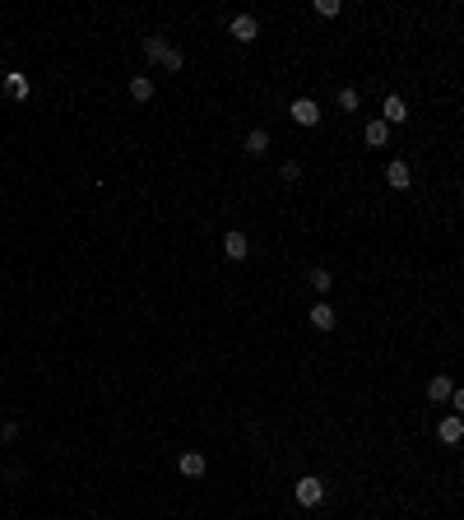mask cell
I'll use <instances>...</instances> for the list:
<instances>
[{"instance_id": "cell-3", "label": "cell", "mask_w": 464, "mask_h": 520, "mask_svg": "<svg viewBox=\"0 0 464 520\" xmlns=\"http://www.w3.org/2000/svg\"><path fill=\"white\" fill-rule=\"evenodd\" d=\"M228 33L237 37V42H256V37H260V24H256V15H237L228 24Z\"/></svg>"}, {"instance_id": "cell-12", "label": "cell", "mask_w": 464, "mask_h": 520, "mask_svg": "<svg viewBox=\"0 0 464 520\" xmlns=\"http://www.w3.org/2000/svg\"><path fill=\"white\" fill-rule=\"evenodd\" d=\"M334 321H339V316H334V306H330V302L311 306V325H316V330H334Z\"/></svg>"}, {"instance_id": "cell-11", "label": "cell", "mask_w": 464, "mask_h": 520, "mask_svg": "<svg viewBox=\"0 0 464 520\" xmlns=\"http://www.w3.org/2000/svg\"><path fill=\"white\" fill-rule=\"evenodd\" d=\"M381 121H386V125L409 121V107H404V98H386V107H381Z\"/></svg>"}, {"instance_id": "cell-19", "label": "cell", "mask_w": 464, "mask_h": 520, "mask_svg": "<svg viewBox=\"0 0 464 520\" xmlns=\"http://www.w3.org/2000/svg\"><path fill=\"white\" fill-rule=\"evenodd\" d=\"M316 15H325V19H334V15H339V0H316Z\"/></svg>"}, {"instance_id": "cell-1", "label": "cell", "mask_w": 464, "mask_h": 520, "mask_svg": "<svg viewBox=\"0 0 464 520\" xmlns=\"http://www.w3.org/2000/svg\"><path fill=\"white\" fill-rule=\"evenodd\" d=\"M144 56H149V61H158L163 70H181V65H186V56L168 42V37H144Z\"/></svg>"}, {"instance_id": "cell-8", "label": "cell", "mask_w": 464, "mask_h": 520, "mask_svg": "<svg viewBox=\"0 0 464 520\" xmlns=\"http://www.w3.org/2000/svg\"><path fill=\"white\" fill-rule=\"evenodd\" d=\"M177 469H181V474H186V478H200V474H204V469H209V460H204V456H200V451H186V456H181V460H177Z\"/></svg>"}, {"instance_id": "cell-21", "label": "cell", "mask_w": 464, "mask_h": 520, "mask_svg": "<svg viewBox=\"0 0 464 520\" xmlns=\"http://www.w3.org/2000/svg\"><path fill=\"white\" fill-rule=\"evenodd\" d=\"M460 200H464V196H460Z\"/></svg>"}, {"instance_id": "cell-18", "label": "cell", "mask_w": 464, "mask_h": 520, "mask_svg": "<svg viewBox=\"0 0 464 520\" xmlns=\"http://www.w3.org/2000/svg\"><path fill=\"white\" fill-rule=\"evenodd\" d=\"M278 177H283V182H297V177H302V163H293V158H288V163L278 168Z\"/></svg>"}, {"instance_id": "cell-7", "label": "cell", "mask_w": 464, "mask_h": 520, "mask_svg": "<svg viewBox=\"0 0 464 520\" xmlns=\"http://www.w3.org/2000/svg\"><path fill=\"white\" fill-rule=\"evenodd\" d=\"M223 256H228V260H247V256H251L247 232H237V228H232L228 237H223Z\"/></svg>"}, {"instance_id": "cell-2", "label": "cell", "mask_w": 464, "mask_h": 520, "mask_svg": "<svg viewBox=\"0 0 464 520\" xmlns=\"http://www.w3.org/2000/svg\"><path fill=\"white\" fill-rule=\"evenodd\" d=\"M293 497H297L302 506H321V502H325V483H321V478H297Z\"/></svg>"}, {"instance_id": "cell-4", "label": "cell", "mask_w": 464, "mask_h": 520, "mask_svg": "<svg viewBox=\"0 0 464 520\" xmlns=\"http://www.w3.org/2000/svg\"><path fill=\"white\" fill-rule=\"evenodd\" d=\"M436 437H441L446 446H460V442H464V418H460V413L441 418V423H436Z\"/></svg>"}, {"instance_id": "cell-10", "label": "cell", "mask_w": 464, "mask_h": 520, "mask_svg": "<svg viewBox=\"0 0 464 520\" xmlns=\"http://www.w3.org/2000/svg\"><path fill=\"white\" fill-rule=\"evenodd\" d=\"M5 93H10V98H15V103H24V98H28V75H19V70H10V75H5Z\"/></svg>"}, {"instance_id": "cell-14", "label": "cell", "mask_w": 464, "mask_h": 520, "mask_svg": "<svg viewBox=\"0 0 464 520\" xmlns=\"http://www.w3.org/2000/svg\"><path fill=\"white\" fill-rule=\"evenodd\" d=\"M130 98H135V103H149V98H154V79L135 75V79H130Z\"/></svg>"}, {"instance_id": "cell-13", "label": "cell", "mask_w": 464, "mask_h": 520, "mask_svg": "<svg viewBox=\"0 0 464 520\" xmlns=\"http://www.w3.org/2000/svg\"><path fill=\"white\" fill-rule=\"evenodd\" d=\"M450 395H455V381H450V376H432V381H427V399L441 404V399H450Z\"/></svg>"}, {"instance_id": "cell-17", "label": "cell", "mask_w": 464, "mask_h": 520, "mask_svg": "<svg viewBox=\"0 0 464 520\" xmlns=\"http://www.w3.org/2000/svg\"><path fill=\"white\" fill-rule=\"evenodd\" d=\"M339 107H343V112H357V89H348V84H343V89H339Z\"/></svg>"}, {"instance_id": "cell-9", "label": "cell", "mask_w": 464, "mask_h": 520, "mask_svg": "<svg viewBox=\"0 0 464 520\" xmlns=\"http://www.w3.org/2000/svg\"><path fill=\"white\" fill-rule=\"evenodd\" d=\"M362 139H367L371 149H386V139H390V125L376 116V121H367V130H362Z\"/></svg>"}, {"instance_id": "cell-20", "label": "cell", "mask_w": 464, "mask_h": 520, "mask_svg": "<svg viewBox=\"0 0 464 520\" xmlns=\"http://www.w3.org/2000/svg\"><path fill=\"white\" fill-rule=\"evenodd\" d=\"M450 404H455V413H464V385L455 390V395H450Z\"/></svg>"}, {"instance_id": "cell-16", "label": "cell", "mask_w": 464, "mask_h": 520, "mask_svg": "<svg viewBox=\"0 0 464 520\" xmlns=\"http://www.w3.org/2000/svg\"><path fill=\"white\" fill-rule=\"evenodd\" d=\"M307 279H311V288H316V293H330V270H321V265H316Z\"/></svg>"}, {"instance_id": "cell-6", "label": "cell", "mask_w": 464, "mask_h": 520, "mask_svg": "<svg viewBox=\"0 0 464 520\" xmlns=\"http://www.w3.org/2000/svg\"><path fill=\"white\" fill-rule=\"evenodd\" d=\"M288 116H293L297 125H321V107H316L311 98H297L293 107H288Z\"/></svg>"}, {"instance_id": "cell-15", "label": "cell", "mask_w": 464, "mask_h": 520, "mask_svg": "<svg viewBox=\"0 0 464 520\" xmlns=\"http://www.w3.org/2000/svg\"><path fill=\"white\" fill-rule=\"evenodd\" d=\"M247 153H251V158L269 153V130H251V135H247Z\"/></svg>"}, {"instance_id": "cell-5", "label": "cell", "mask_w": 464, "mask_h": 520, "mask_svg": "<svg viewBox=\"0 0 464 520\" xmlns=\"http://www.w3.org/2000/svg\"><path fill=\"white\" fill-rule=\"evenodd\" d=\"M386 186H390V191H409V186H413V172H409L404 158H395V163L386 168Z\"/></svg>"}]
</instances>
